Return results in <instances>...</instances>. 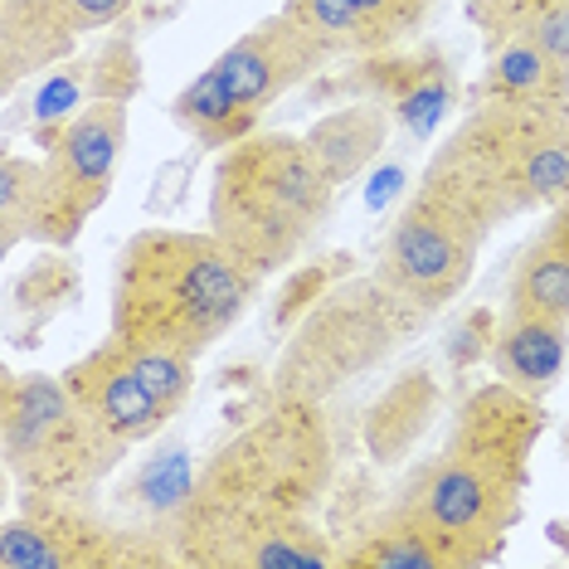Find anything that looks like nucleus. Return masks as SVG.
Masks as SVG:
<instances>
[{
    "label": "nucleus",
    "mask_w": 569,
    "mask_h": 569,
    "mask_svg": "<svg viewBox=\"0 0 569 569\" xmlns=\"http://www.w3.org/2000/svg\"><path fill=\"white\" fill-rule=\"evenodd\" d=\"M331 482V433L317 399H278L234 433L204 468L176 511L171 540L186 565L234 569L239 550L288 526L321 501Z\"/></svg>",
    "instance_id": "obj_1"
},
{
    "label": "nucleus",
    "mask_w": 569,
    "mask_h": 569,
    "mask_svg": "<svg viewBox=\"0 0 569 569\" xmlns=\"http://www.w3.org/2000/svg\"><path fill=\"white\" fill-rule=\"evenodd\" d=\"M540 429L546 413L536 395L511 390L507 380L487 385L462 405L443 452L405 491V507L458 555V569L501 550Z\"/></svg>",
    "instance_id": "obj_2"
},
{
    "label": "nucleus",
    "mask_w": 569,
    "mask_h": 569,
    "mask_svg": "<svg viewBox=\"0 0 569 569\" xmlns=\"http://www.w3.org/2000/svg\"><path fill=\"white\" fill-rule=\"evenodd\" d=\"M258 282L214 229L151 224L127 239L112 273V336L200 360L239 327Z\"/></svg>",
    "instance_id": "obj_3"
},
{
    "label": "nucleus",
    "mask_w": 569,
    "mask_h": 569,
    "mask_svg": "<svg viewBox=\"0 0 569 569\" xmlns=\"http://www.w3.org/2000/svg\"><path fill=\"white\" fill-rule=\"evenodd\" d=\"M336 190L302 137L253 132L214 166L210 229L263 278L282 273L327 229Z\"/></svg>",
    "instance_id": "obj_4"
},
{
    "label": "nucleus",
    "mask_w": 569,
    "mask_h": 569,
    "mask_svg": "<svg viewBox=\"0 0 569 569\" xmlns=\"http://www.w3.org/2000/svg\"><path fill=\"white\" fill-rule=\"evenodd\" d=\"M423 180L462 200L482 224L569 196V102H497L452 132Z\"/></svg>",
    "instance_id": "obj_5"
},
{
    "label": "nucleus",
    "mask_w": 569,
    "mask_h": 569,
    "mask_svg": "<svg viewBox=\"0 0 569 569\" xmlns=\"http://www.w3.org/2000/svg\"><path fill=\"white\" fill-rule=\"evenodd\" d=\"M0 452L6 472L30 491L83 497L127 458L69 395L63 375H6L0 385Z\"/></svg>",
    "instance_id": "obj_6"
},
{
    "label": "nucleus",
    "mask_w": 569,
    "mask_h": 569,
    "mask_svg": "<svg viewBox=\"0 0 569 569\" xmlns=\"http://www.w3.org/2000/svg\"><path fill=\"white\" fill-rule=\"evenodd\" d=\"M419 312L405 307L380 278L331 292L312 317H302L288 356L278 366V399H321L336 385L356 380L380 356H390L399 336L419 327Z\"/></svg>",
    "instance_id": "obj_7"
},
{
    "label": "nucleus",
    "mask_w": 569,
    "mask_h": 569,
    "mask_svg": "<svg viewBox=\"0 0 569 569\" xmlns=\"http://www.w3.org/2000/svg\"><path fill=\"white\" fill-rule=\"evenodd\" d=\"M487 224L462 200L423 180L413 200L399 210L390 239H385L375 278L419 317H433L468 288L472 263L482 253Z\"/></svg>",
    "instance_id": "obj_8"
},
{
    "label": "nucleus",
    "mask_w": 569,
    "mask_h": 569,
    "mask_svg": "<svg viewBox=\"0 0 569 569\" xmlns=\"http://www.w3.org/2000/svg\"><path fill=\"white\" fill-rule=\"evenodd\" d=\"M127 151V102L93 98L44 151V224L40 243L79 239V229L112 196V180L122 171Z\"/></svg>",
    "instance_id": "obj_9"
},
{
    "label": "nucleus",
    "mask_w": 569,
    "mask_h": 569,
    "mask_svg": "<svg viewBox=\"0 0 569 569\" xmlns=\"http://www.w3.org/2000/svg\"><path fill=\"white\" fill-rule=\"evenodd\" d=\"M171 550L141 546L132 530H112L79 497L30 491V507L0 530V569H108V565H166Z\"/></svg>",
    "instance_id": "obj_10"
},
{
    "label": "nucleus",
    "mask_w": 569,
    "mask_h": 569,
    "mask_svg": "<svg viewBox=\"0 0 569 569\" xmlns=\"http://www.w3.org/2000/svg\"><path fill=\"white\" fill-rule=\"evenodd\" d=\"M327 63H331L327 49H321L288 10H278V16L258 20L253 30H243L239 40L210 63V73L239 108L263 112V108H273L288 88L312 79Z\"/></svg>",
    "instance_id": "obj_11"
},
{
    "label": "nucleus",
    "mask_w": 569,
    "mask_h": 569,
    "mask_svg": "<svg viewBox=\"0 0 569 569\" xmlns=\"http://www.w3.org/2000/svg\"><path fill=\"white\" fill-rule=\"evenodd\" d=\"M63 385H69V395L79 399V409L88 419L127 448L147 443L151 433L166 429V419H176V409L151 390V380L137 366V351L122 336H108L98 351L73 360L63 370Z\"/></svg>",
    "instance_id": "obj_12"
},
{
    "label": "nucleus",
    "mask_w": 569,
    "mask_h": 569,
    "mask_svg": "<svg viewBox=\"0 0 569 569\" xmlns=\"http://www.w3.org/2000/svg\"><path fill=\"white\" fill-rule=\"evenodd\" d=\"M507 312L569 321V196L516 258L507 278Z\"/></svg>",
    "instance_id": "obj_13"
},
{
    "label": "nucleus",
    "mask_w": 569,
    "mask_h": 569,
    "mask_svg": "<svg viewBox=\"0 0 569 569\" xmlns=\"http://www.w3.org/2000/svg\"><path fill=\"white\" fill-rule=\"evenodd\" d=\"M569 356V321L555 317H521L507 312L497 336H491V366L521 395H546L565 370Z\"/></svg>",
    "instance_id": "obj_14"
},
{
    "label": "nucleus",
    "mask_w": 569,
    "mask_h": 569,
    "mask_svg": "<svg viewBox=\"0 0 569 569\" xmlns=\"http://www.w3.org/2000/svg\"><path fill=\"white\" fill-rule=\"evenodd\" d=\"M73 44H79V30L49 0H6L0 6V69H6L0 79L6 88L63 63Z\"/></svg>",
    "instance_id": "obj_15"
},
{
    "label": "nucleus",
    "mask_w": 569,
    "mask_h": 569,
    "mask_svg": "<svg viewBox=\"0 0 569 569\" xmlns=\"http://www.w3.org/2000/svg\"><path fill=\"white\" fill-rule=\"evenodd\" d=\"M385 137H390V112H385V102H351V108H336L302 132L307 151H312L317 166L336 180V186H346V180H356L366 171V166L385 151Z\"/></svg>",
    "instance_id": "obj_16"
},
{
    "label": "nucleus",
    "mask_w": 569,
    "mask_h": 569,
    "mask_svg": "<svg viewBox=\"0 0 569 569\" xmlns=\"http://www.w3.org/2000/svg\"><path fill=\"white\" fill-rule=\"evenodd\" d=\"M341 565H351V569H458V555L399 501L380 526L360 536L356 550L341 555Z\"/></svg>",
    "instance_id": "obj_17"
},
{
    "label": "nucleus",
    "mask_w": 569,
    "mask_h": 569,
    "mask_svg": "<svg viewBox=\"0 0 569 569\" xmlns=\"http://www.w3.org/2000/svg\"><path fill=\"white\" fill-rule=\"evenodd\" d=\"M482 98L497 102H569V69H560L546 49L526 34L507 30L501 49L482 73Z\"/></svg>",
    "instance_id": "obj_18"
},
{
    "label": "nucleus",
    "mask_w": 569,
    "mask_h": 569,
    "mask_svg": "<svg viewBox=\"0 0 569 569\" xmlns=\"http://www.w3.org/2000/svg\"><path fill=\"white\" fill-rule=\"evenodd\" d=\"M171 118H176L180 132H190V137L200 141V147H210V151H229L234 141H243V137L258 132V112L239 108V102L214 83L210 69H204L200 79H190V83L176 93Z\"/></svg>",
    "instance_id": "obj_19"
},
{
    "label": "nucleus",
    "mask_w": 569,
    "mask_h": 569,
    "mask_svg": "<svg viewBox=\"0 0 569 569\" xmlns=\"http://www.w3.org/2000/svg\"><path fill=\"white\" fill-rule=\"evenodd\" d=\"M433 405H438V390L429 375H405L395 390H385V399L375 405L370 423H366V443L380 462L399 458V452L413 448V438L429 429L433 419Z\"/></svg>",
    "instance_id": "obj_20"
},
{
    "label": "nucleus",
    "mask_w": 569,
    "mask_h": 569,
    "mask_svg": "<svg viewBox=\"0 0 569 569\" xmlns=\"http://www.w3.org/2000/svg\"><path fill=\"white\" fill-rule=\"evenodd\" d=\"M282 10H288L331 59L380 54V34H375V24L366 20L360 0H282Z\"/></svg>",
    "instance_id": "obj_21"
},
{
    "label": "nucleus",
    "mask_w": 569,
    "mask_h": 569,
    "mask_svg": "<svg viewBox=\"0 0 569 569\" xmlns=\"http://www.w3.org/2000/svg\"><path fill=\"white\" fill-rule=\"evenodd\" d=\"M44 224V161L16 157L0 161V253L20 249L24 239H40Z\"/></svg>",
    "instance_id": "obj_22"
},
{
    "label": "nucleus",
    "mask_w": 569,
    "mask_h": 569,
    "mask_svg": "<svg viewBox=\"0 0 569 569\" xmlns=\"http://www.w3.org/2000/svg\"><path fill=\"white\" fill-rule=\"evenodd\" d=\"M327 565H341V555L327 546V536L307 516H297L288 526H273L253 546H243L234 560V569H327Z\"/></svg>",
    "instance_id": "obj_23"
},
{
    "label": "nucleus",
    "mask_w": 569,
    "mask_h": 569,
    "mask_svg": "<svg viewBox=\"0 0 569 569\" xmlns=\"http://www.w3.org/2000/svg\"><path fill=\"white\" fill-rule=\"evenodd\" d=\"M88 102H93V93H88V63H63L54 79L40 88V102H34V137L49 147Z\"/></svg>",
    "instance_id": "obj_24"
},
{
    "label": "nucleus",
    "mask_w": 569,
    "mask_h": 569,
    "mask_svg": "<svg viewBox=\"0 0 569 569\" xmlns=\"http://www.w3.org/2000/svg\"><path fill=\"white\" fill-rule=\"evenodd\" d=\"M137 83H141V59L127 40H112L93 63H88V93L93 98L127 102L137 93Z\"/></svg>",
    "instance_id": "obj_25"
},
{
    "label": "nucleus",
    "mask_w": 569,
    "mask_h": 569,
    "mask_svg": "<svg viewBox=\"0 0 569 569\" xmlns=\"http://www.w3.org/2000/svg\"><path fill=\"white\" fill-rule=\"evenodd\" d=\"M516 34L536 40L560 69H569V0H540V6H530L516 20Z\"/></svg>",
    "instance_id": "obj_26"
},
{
    "label": "nucleus",
    "mask_w": 569,
    "mask_h": 569,
    "mask_svg": "<svg viewBox=\"0 0 569 569\" xmlns=\"http://www.w3.org/2000/svg\"><path fill=\"white\" fill-rule=\"evenodd\" d=\"M360 10H366V20L375 24V34H380V49H395L399 40H409L413 30H423L433 0H360Z\"/></svg>",
    "instance_id": "obj_27"
},
{
    "label": "nucleus",
    "mask_w": 569,
    "mask_h": 569,
    "mask_svg": "<svg viewBox=\"0 0 569 569\" xmlns=\"http://www.w3.org/2000/svg\"><path fill=\"white\" fill-rule=\"evenodd\" d=\"M49 6H54L79 34H88V30H102V24L122 20L137 0H49Z\"/></svg>",
    "instance_id": "obj_28"
},
{
    "label": "nucleus",
    "mask_w": 569,
    "mask_h": 569,
    "mask_svg": "<svg viewBox=\"0 0 569 569\" xmlns=\"http://www.w3.org/2000/svg\"><path fill=\"white\" fill-rule=\"evenodd\" d=\"M555 540H560V546L569 550V530H565V526H555Z\"/></svg>",
    "instance_id": "obj_29"
}]
</instances>
